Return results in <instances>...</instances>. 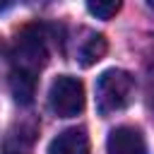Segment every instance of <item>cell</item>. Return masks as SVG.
I'll return each instance as SVG.
<instances>
[{
  "label": "cell",
  "instance_id": "cell-13",
  "mask_svg": "<svg viewBox=\"0 0 154 154\" xmlns=\"http://www.w3.org/2000/svg\"><path fill=\"white\" fill-rule=\"evenodd\" d=\"M0 53H2V41H0Z\"/></svg>",
  "mask_w": 154,
  "mask_h": 154
},
{
  "label": "cell",
  "instance_id": "cell-12",
  "mask_svg": "<svg viewBox=\"0 0 154 154\" xmlns=\"http://www.w3.org/2000/svg\"><path fill=\"white\" fill-rule=\"evenodd\" d=\"M147 5H149V7H152V10H154V0H147Z\"/></svg>",
  "mask_w": 154,
  "mask_h": 154
},
{
  "label": "cell",
  "instance_id": "cell-9",
  "mask_svg": "<svg viewBox=\"0 0 154 154\" xmlns=\"http://www.w3.org/2000/svg\"><path fill=\"white\" fill-rule=\"evenodd\" d=\"M120 7H123V0H87V10L96 19H111L120 12Z\"/></svg>",
  "mask_w": 154,
  "mask_h": 154
},
{
  "label": "cell",
  "instance_id": "cell-6",
  "mask_svg": "<svg viewBox=\"0 0 154 154\" xmlns=\"http://www.w3.org/2000/svg\"><path fill=\"white\" fill-rule=\"evenodd\" d=\"M10 91L17 103L29 106L36 94V77L29 72H22V70H12L10 72Z\"/></svg>",
  "mask_w": 154,
  "mask_h": 154
},
{
  "label": "cell",
  "instance_id": "cell-8",
  "mask_svg": "<svg viewBox=\"0 0 154 154\" xmlns=\"http://www.w3.org/2000/svg\"><path fill=\"white\" fill-rule=\"evenodd\" d=\"M34 137H36V128L19 125V132H10V137L5 140L2 154H29L31 144H34Z\"/></svg>",
  "mask_w": 154,
  "mask_h": 154
},
{
  "label": "cell",
  "instance_id": "cell-2",
  "mask_svg": "<svg viewBox=\"0 0 154 154\" xmlns=\"http://www.w3.org/2000/svg\"><path fill=\"white\" fill-rule=\"evenodd\" d=\"M135 96V77L125 70L111 67L101 72L96 79V108L101 116L118 113L132 103Z\"/></svg>",
  "mask_w": 154,
  "mask_h": 154
},
{
  "label": "cell",
  "instance_id": "cell-1",
  "mask_svg": "<svg viewBox=\"0 0 154 154\" xmlns=\"http://www.w3.org/2000/svg\"><path fill=\"white\" fill-rule=\"evenodd\" d=\"M48 63V34L43 24H26L17 31L12 46V70L29 72L38 77V72Z\"/></svg>",
  "mask_w": 154,
  "mask_h": 154
},
{
  "label": "cell",
  "instance_id": "cell-3",
  "mask_svg": "<svg viewBox=\"0 0 154 154\" xmlns=\"http://www.w3.org/2000/svg\"><path fill=\"white\" fill-rule=\"evenodd\" d=\"M51 111L58 118H75L84 111V84L72 75H60L53 79L48 91Z\"/></svg>",
  "mask_w": 154,
  "mask_h": 154
},
{
  "label": "cell",
  "instance_id": "cell-10",
  "mask_svg": "<svg viewBox=\"0 0 154 154\" xmlns=\"http://www.w3.org/2000/svg\"><path fill=\"white\" fill-rule=\"evenodd\" d=\"M7 5H10V0H0V12H2V10L7 7Z\"/></svg>",
  "mask_w": 154,
  "mask_h": 154
},
{
  "label": "cell",
  "instance_id": "cell-5",
  "mask_svg": "<svg viewBox=\"0 0 154 154\" xmlns=\"http://www.w3.org/2000/svg\"><path fill=\"white\" fill-rule=\"evenodd\" d=\"M48 154H89V137L82 128H70L48 144Z\"/></svg>",
  "mask_w": 154,
  "mask_h": 154
},
{
  "label": "cell",
  "instance_id": "cell-11",
  "mask_svg": "<svg viewBox=\"0 0 154 154\" xmlns=\"http://www.w3.org/2000/svg\"><path fill=\"white\" fill-rule=\"evenodd\" d=\"M149 55H152V63H154V41H152V48H149Z\"/></svg>",
  "mask_w": 154,
  "mask_h": 154
},
{
  "label": "cell",
  "instance_id": "cell-4",
  "mask_svg": "<svg viewBox=\"0 0 154 154\" xmlns=\"http://www.w3.org/2000/svg\"><path fill=\"white\" fill-rule=\"evenodd\" d=\"M106 152L108 154H147V142L137 128L120 125L111 130L106 140Z\"/></svg>",
  "mask_w": 154,
  "mask_h": 154
},
{
  "label": "cell",
  "instance_id": "cell-7",
  "mask_svg": "<svg viewBox=\"0 0 154 154\" xmlns=\"http://www.w3.org/2000/svg\"><path fill=\"white\" fill-rule=\"evenodd\" d=\"M106 51H108L106 36H103V34H91V36L82 43V48H79V53H77L79 65H82V67H89V65L99 63V60L106 55Z\"/></svg>",
  "mask_w": 154,
  "mask_h": 154
}]
</instances>
